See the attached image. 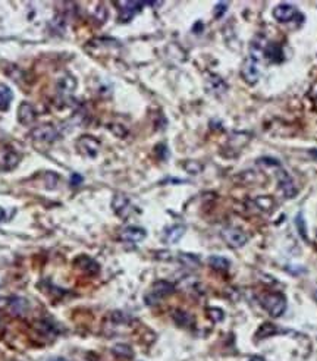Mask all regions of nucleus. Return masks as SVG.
Listing matches in <instances>:
<instances>
[{
    "mask_svg": "<svg viewBox=\"0 0 317 361\" xmlns=\"http://www.w3.org/2000/svg\"><path fill=\"white\" fill-rule=\"evenodd\" d=\"M262 307L272 317H280L286 311V298L280 292H272L262 297Z\"/></svg>",
    "mask_w": 317,
    "mask_h": 361,
    "instance_id": "1",
    "label": "nucleus"
},
{
    "mask_svg": "<svg viewBox=\"0 0 317 361\" xmlns=\"http://www.w3.org/2000/svg\"><path fill=\"white\" fill-rule=\"evenodd\" d=\"M222 238H223L225 243H226L229 247H232V248H241V247H244V245L247 244V241H248L247 233L241 231V229H238V228H232V226L225 228V229L222 231Z\"/></svg>",
    "mask_w": 317,
    "mask_h": 361,
    "instance_id": "2",
    "label": "nucleus"
},
{
    "mask_svg": "<svg viewBox=\"0 0 317 361\" xmlns=\"http://www.w3.org/2000/svg\"><path fill=\"white\" fill-rule=\"evenodd\" d=\"M174 292H175V285L172 284V282H169V281H157V282L153 284L150 295H147L146 299L147 301H154V304H156L157 299L167 297V295H170Z\"/></svg>",
    "mask_w": 317,
    "mask_h": 361,
    "instance_id": "3",
    "label": "nucleus"
},
{
    "mask_svg": "<svg viewBox=\"0 0 317 361\" xmlns=\"http://www.w3.org/2000/svg\"><path fill=\"white\" fill-rule=\"evenodd\" d=\"M116 5L119 6V21L121 22H129L144 6L142 2H118Z\"/></svg>",
    "mask_w": 317,
    "mask_h": 361,
    "instance_id": "4",
    "label": "nucleus"
},
{
    "mask_svg": "<svg viewBox=\"0 0 317 361\" xmlns=\"http://www.w3.org/2000/svg\"><path fill=\"white\" fill-rule=\"evenodd\" d=\"M31 137H33V140H36V141L53 142L59 138V132H57V129L54 128L53 125L46 124V125H40L37 128L33 129Z\"/></svg>",
    "mask_w": 317,
    "mask_h": 361,
    "instance_id": "5",
    "label": "nucleus"
},
{
    "mask_svg": "<svg viewBox=\"0 0 317 361\" xmlns=\"http://www.w3.org/2000/svg\"><path fill=\"white\" fill-rule=\"evenodd\" d=\"M146 236H147L146 229H142L140 226H127L121 231V235H119V238L124 243H131V244L141 243Z\"/></svg>",
    "mask_w": 317,
    "mask_h": 361,
    "instance_id": "6",
    "label": "nucleus"
},
{
    "mask_svg": "<svg viewBox=\"0 0 317 361\" xmlns=\"http://www.w3.org/2000/svg\"><path fill=\"white\" fill-rule=\"evenodd\" d=\"M297 15H298L297 8L288 3H280L273 9V18L278 22H290L292 19H295Z\"/></svg>",
    "mask_w": 317,
    "mask_h": 361,
    "instance_id": "7",
    "label": "nucleus"
},
{
    "mask_svg": "<svg viewBox=\"0 0 317 361\" xmlns=\"http://www.w3.org/2000/svg\"><path fill=\"white\" fill-rule=\"evenodd\" d=\"M241 75L247 84L254 85V84L258 81V77H260V71H258V68H257V62L253 61L251 57H248V59L244 62V65H242Z\"/></svg>",
    "mask_w": 317,
    "mask_h": 361,
    "instance_id": "8",
    "label": "nucleus"
},
{
    "mask_svg": "<svg viewBox=\"0 0 317 361\" xmlns=\"http://www.w3.org/2000/svg\"><path fill=\"white\" fill-rule=\"evenodd\" d=\"M78 148L82 155L89 156V157H96L99 153V148H100V142L97 141L96 138L93 137H81L79 141H78Z\"/></svg>",
    "mask_w": 317,
    "mask_h": 361,
    "instance_id": "9",
    "label": "nucleus"
},
{
    "mask_svg": "<svg viewBox=\"0 0 317 361\" xmlns=\"http://www.w3.org/2000/svg\"><path fill=\"white\" fill-rule=\"evenodd\" d=\"M112 208L118 216L127 218L131 213V201L124 194H114L113 200H112Z\"/></svg>",
    "mask_w": 317,
    "mask_h": 361,
    "instance_id": "10",
    "label": "nucleus"
},
{
    "mask_svg": "<svg viewBox=\"0 0 317 361\" xmlns=\"http://www.w3.org/2000/svg\"><path fill=\"white\" fill-rule=\"evenodd\" d=\"M36 117H37V115H36V109L33 107V104L28 103V102L19 104V107H18V121L22 125H25V127L33 125Z\"/></svg>",
    "mask_w": 317,
    "mask_h": 361,
    "instance_id": "11",
    "label": "nucleus"
},
{
    "mask_svg": "<svg viewBox=\"0 0 317 361\" xmlns=\"http://www.w3.org/2000/svg\"><path fill=\"white\" fill-rule=\"evenodd\" d=\"M279 190L286 198H294L298 193V190L295 187V182L285 170L279 173Z\"/></svg>",
    "mask_w": 317,
    "mask_h": 361,
    "instance_id": "12",
    "label": "nucleus"
},
{
    "mask_svg": "<svg viewBox=\"0 0 317 361\" xmlns=\"http://www.w3.org/2000/svg\"><path fill=\"white\" fill-rule=\"evenodd\" d=\"M263 54L266 56L267 61L272 62V64H279V62L283 61V49L278 43H269L265 47V53Z\"/></svg>",
    "mask_w": 317,
    "mask_h": 361,
    "instance_id": "13",
    "label": "nucleus"
},
{
    "mask_svg": "<svg viewBox=\"0 0 317 361\" xmlns=\"http://www.w3.org/2000/svg\"><path fill=\"white\" fill-rule=\"evenodd\" d=\"M19 163V156L16 153H13L11 150H5L0 153V165L5 170H12L13 168H16Z\"/></svg>",
    "mask_w": 317,
    "mask_h": 361,
    "instance_id": "14",
    "label": "nucleus"
},
{
    "mask_svg": "<svg viewBox=\"0 0 317 361\" xmlns=\"http://www.w3.org/2000/svg\"><path fill=\"white\" fill-rule=\"evenodd\" d=\"M185 226L184 225H174L165 231V241L167 244H177L178 241L184 236Z\"/></svg>",
    "mask_w": 317,
    "mask_h": 361,
    "instance_id": "15",
    "label": "nucleus"
},
{
    "mask_svg": "<svg viewBox=\"0 0 317 361\" xmlns=\"http://www.w3.org/2000/svg\"><path fill=\"white\" fill-rule=\"evenodd\" d=\"M13 100L12 90L6 85L0 82V112H6L11 106V102Z\"/></svg>",
    "mask_w": 317,
    "mask_h": 361,
    "instance_id": "16",
    "label": "nucleus"
},
{
    "mask_svg": "<svg viewBox=\"0 0 317 361\" xmlns=\"http://www.w3.org/2000/svg\"><path fill=\"white\" fill-rule=\"evenodd\" d=\"M75 87H76L75 78L69 77V75L61 78V79L57 81V90H59V93H61L62 96H69V94H72V91L75 90Z\"/></svg>",
    "mask_w": 317,
    "mask_h": 361,
    "instance_id": "17",
    "label": "nucleus"
},
{
    "mask_svg": "<svg viewBox=\"0 0 317 361\" xmlns=\"http://www.w3.org/2000/svg\"><path fill=\"white\" fill-rule=\"evenodd\" d=\"M178 261L188 269H197L200 266V257L195 254H191V253H179Z\"/></svg>",
    "mask_w": 317,
    "mask_h": 361,
    "instance_id": "18",
    "label": "nucleus"
},
{
    "mask_svg": "<svg viewBox=\"0 0 317 361\" xmlns=\"http://www.w3.org/2000/svg\"><path fill=\"white\" fill-rule=\"evenodd\" d=\"M172 317H174V320H175V323H177L178 326H181V327H191V326L194 324V319H192V316H191L190 313L182 311V310H177V311H174Z\"/></svg>",
    "mask_w": 317,
    "mask_h": 361,
    "instance_id": "19",
    "label": "nucleus"
},
{
    "mask_svg": "<svg viewBox=\"0 0 317 361\" xmlns=\"http://www.w3.org/2000/svg\"><path fill=\"white\" fill-rule=\"evenodd\" d=\"M76 264L79 266L81 270L89 272L91 275H94V273H97V272L100 270V269H99V264H97L93 258L87 257V256H82V257L78 258V260H76Z\"/></svg>",
    "mask_w": 317,
    "mask_h": 361,
    "instance_id": "20",
    "label": "nucleus"
},
{
    "mask_svg": "<svg viewBox=\"0 0 317 361\" xmlns=\"http://www.w3.org/2000/svg\"><path fill=\"white\" fill-rule=\"evenodd\" d=\"M279 332L280 330L278 329L276 324H273V323H263V324L258 327L255 336H257L258 339H267V338L276 335V334H279Z\"/></svg>",
    "mask_w": 317,
    "mask_h": 361,
    "instance_id": "21",
    "label": "nucleus"
},
{
    "mask_svg": "<svg viewBox=\"0 0 317 361\" xmlns=\"http://www.w3.org/2000/svg\"><path fill=\"white\" fill-rule=\"evenodd\" d=\"M9 309L12 310L15 314H24L28 310V301L22 297L9 298Z\"/></svg>",
    "mask_w": 317,
    "mask_h": 361,
    "instance_id": "22",
    "label": "nucleus"
},
{
    "mask_svg": "<svg viewBox=\"0 0 317 361\" xmlns=\"http://www.w3.org/2000/svg\"><path fill=\"white\" fill-rule=\"evenodd\" d=\"M226 88H228V85L225 84V81H223L222 78L216 77V75L210 77V79H209V91H210V93L222 94V93L226 91Z\"/></svg>",
    "mask_w": 317,
    "mask_h": 361,
    "instance_id": "23",
    "label": "nucleus"
},
{
    "mask_svg": "<svg viewBox=\"0 0 317 361\" xmlns=\"http://www.w3.org/2000/svg\"><path fill=\"white\" fill-rule=\"evenodd\" d=\"M209 264L215 270H228L229 266H230L228 258L222 257V256H210L209 257Z\"/></svg>",
    "mask_w": 317,
    "mask_h": 361,
    "instance_id": "24",
    "label": "nucleus"
},
{
    "mask_svg": "<svg viewBox=\"0 0 317 361\" xmlns=\"http://www.w3.org/2000/svg\"><path fill=\"white\" fill-rule=\"evenodd\" d=\"M112 352L119 358H132V355H134L132 348L127 344H116L112 348Z\"/></svg>",
    "mask_w": 317,
    "mask_h": 361,
    "instance_id": "25",
    "label": "nucleus"
},
{
    "mask_svg": "<svg viewBox=\"0 0 317 361\" xmlns=\"http://www.w3.org/2000/svg\"><path fill=\"white\" fill-rule=\"evenodd\" d=\"M255 203L260 206L262 210H266V212H273V207H275V203L273 200H270L269 197H260L255 200Z\"/></svg>",
    "mask_w": 317,
    "mask_h": 361,
    "instance_id": "26",
    "label": "nucleus"
},
{
    "mask_svg": "<svg viewBox=\"0 0 317 361\" xmlns=\"http://www.w3.org/2000/svg\"><path fill=\"white\" fill-rule=\"evenodd\" d=\"M44 182H46V187L49 190H53L57 185V175H54L53 172H47L46 176H44Z\"/></svg>",
    "mask_w": 317,
    "mask_h": 361,
    "instance_id": "27",
    "label": "nucleus"
},
{
    "mask_svg": "<svg viewBox=\"0 0 317 361\" xmlns=\"http://www.w3.org/2000/svg\"><path fill=\"white\" fill-rule=\"evenodd\" d=\"M295 225H297L298 231H300V233H301V236H303L304 239H307V229H305L304 219H303V213H300V215L297 216V219H295Z\"/></svg>",
    "mask_w": 317,
    "mask_h": 361,
    "instance_id": "28",
    "label": "nucleus"
},
{
    "mask_svg": "<svg viewBox=\"0 0 317 361\" xmlns=\"http://www.w3.org/2000/svg\"><path fill=\"white\" fill-rule=\"evenodd\" d=\"M209 313V317L213 320V322H220L223 320V311L220 309H209L207 310Z\"/></svg>",
    "mask_w": 317,
    "mask_h": 361,
    "instance_id": "29",
    "label": "nucleus"
},
{
    "mask_svg": "<svg viewBox=\"0 0 317 361\" xmlns=\"http://www.w3.org/2000/svg\"><path fill=\"white\" fill-rule=\"evenodd\" d=\"M226 8H228V5L226 3H217L215 8V16L216 18H220L223 13L226 12Z\"/></svg>",
    "mask_w": 317,
    "mask_h": 361,
    "instance_id": "30",
    "label": "nucleus"
},
{
    "mask_svg": "<svg viewBox=\"0 0 317 361\" xmlns=\"http://www.w3.org/2000/svg\"><path fill=\"white\" fill-rule=\"evenodd\" d=\"M185 169H187L190 173L195 175V173H198V172L201 170V166H200V165H197L195 162H190V163H187V165H185Z\"/></svg>",
    "mask_w": 317,
    "mask_h": 361,
    "instance_id": "31",
    "label": "nucleus"
},
{
    "mask_svg": "<svg viewBox=\"0 0 317 361\" xmlns=\"http://www.w3.org/2000/svg\"><path fill=\"white\" fill-rule=\"evenodd\" d=\"M258 163H260V165H269V166H272V165H273V166H279L280 165L276 159H269V157H263V159H260Z\"/></svg>",
    "mask_w": 317,
    "mask_h": 361,
    "instance_id": "32",
    "label": "nucleus"
},
{
    "mask_svg": "<svg viewBox=\"0 0 317 361\" xmlns=\"http://www.w3.org/2000/svg\"><path fill=\"white\" fill-rule=\"evenodd\" d=\"M81 182H82V176H81L79 173H74V175L71 176V185H72V187H78Z\"/></svg>",
    "mask_w": 317,
    "mask_h": 361,
    "instance_id": "33",
    "label": "nucleus"
},
{
    "mask_svg": "<svg viewBox=\"0 0 317 361\" xmlns=\"http://www.w3.org/2000/svg\"><path fill=\"white\" fill-rule=\"evenodd\" d=\"M5 220H6V212L0 207V223L5 222Z\"/></svg>",
    "mask_w": 317,
    "mask_h": 361,
    "instance_id": "34",
    "label": "nucleus"
},
{
    "mask_svg": "<svg viewBox=\"0 0 317 361\" xmlns=\"http://www.w3.org/2000/svg\"><path fill=\"white\" fill-rule=\"evenodd\" d=\"M250 361H265V358H262V357H253Z\"/></svg>",
    "mask_w": 317,
    "mask_h": 361,
    "instance_id": "35",
    "label": "nucleus"
},
{
    "mask_svg": "<svg viewBox=\"0 0 317 361\" xmlns=\"http://www.w3.org/2000/svg\"><path fill=\"white\" fill-rule=\"evenodd\" d=\"M310 155L314 156V157H316V159H317V150H316V148H314V150H311V152H310Z\"/></svg>",
    "mask_w": 317,
    "mask_h": 361,
    "instance_id": "36",
    "label": "nucleus"
},
{
    "mask_svg": "<svg viewBox=\"0 0 317 361\" xmlns=\"http://www.w3.org/2000/svg\"><path fill=\"white\" fill-rule=\"evenodd\" d=\"M50 361H68V360H65V358H61V357H59V358H53V360Z\"/></svg>",
    "mask_w": 317,
    "mask_h": 361,
    "instance_id": "37",
    "label": "nucleus"
},
{
    "mask_svg": "<svg viewBox=\"0 0 317 361\" xmlns=\"http://www.w3.org/2000/svg\"><path fill=\"white\" fill-rule=\"evenodd\" d=\"M313 297H314V299H316V303H317V289L314 291V294H313Z\"/></svg>",
    "mask_w": 317,
    "mask_h": 361,
    "instance_id": "38",
    "label": "nucleus"
}]
</instances>
